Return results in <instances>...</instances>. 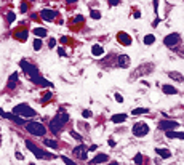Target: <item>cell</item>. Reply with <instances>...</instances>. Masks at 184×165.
Segmentation results:
<instances>
[{"label": "cell", "mask_w": 184, "mask_h": 165, "mask_svg": "<svg viewBox=\"0 0 184 165\" xmlns=\"http://www.w3.org/2000/svg\"><path fill=\"white\" fill-rule=\"evenodd\" d=\"M19 66H21V69H23V71L26 72L27 75H29L30 80H32L35 85H40V87H53V83L50 82V80L43 79V77H42V74H40V71L35 68L34 64H30L29 61L21 60V61H19Z\"/></svg>", "instance_id": "6da1fadb"}, {"label": "cell", "mask_w": 184, "mask_h": 165, "mask_svg": "<svg viewBox=\"0 0 184 165\" xmlns=\"http://www.w3.org/2000/svg\"><path fill=\"white\" fill-rule=\"evenodd\" d=\"M67 120H69V116L66 112H63V109H59V112L50 120V130L53 133H59L64 128V125L67 124Z\"/></svg>", "instance_id": "7a4b0ae2"}, {"label": "cell", "mask_w": 184, "mask_h": 165, "mask_svg": "<svg viewBox=\"0 0 184 165\" xmlns=\"http://www.w3.org/2000/svg\"><path fill=\"white\" fill-rule=\"evenodd\" d=\"M11 112L13 114H16V116H19V117H35L37 116V111L35 109H32L29 104H26V103H21V104H18V106H15V108L11 109Z\"/></svg>", "instance_id": "3957f363"}, {"label": "cell", "mask_w": 184, "mask_h": 165, "mask_svg": "<svg viewBox=\"0 0 184 165\" xmlns=\"http://www.w3.org/2000/svg\"><path fill=\"white\" fill-rule=\"evenodd\" d=\"M26 146H27V149H29L30 152H32L35 157L38 159V160H42V159H55V156H53L51 152H47V151H43V149H40V147H37L34 143L29 141V139H26Z\"/></svg>", "instance_id": "277c9868"}, {"label": "cell", "mask_w": 184, "mask_h": 165, "mask_svg": "<svg viewBox=\"0 0 184 165\" xmlns=\"http://www.w3.org/2000/svg\"><path fill=\"white\" fill-rule=\"evenodd\" d=\"M26 130L34 136H43L47 133L45 125L40 124V122H29V124L26 125Z\"/></svg>", "instance_id": "5b68a950"}, {"label": "cell", "mask_w": 184, "mask_h": 165, "mask_svg": "<svg viewBox=\"0 0 184 165\" xmlns=\"http://www.w3.org/2000/svg\"><path fill=\"white\" fill-rule=\"evenodd\" d=\"M131 131L136 138H144L146 135H149V125H147L146 122H136V124L133 125Z\"/></svg>", "instance_id": "8992f818"}, {"label": "cell", "mask_w": 184, "mask_h": 165, "mask_svg": "<svg viewBox=\"0 0 184 165\" xmlns=\"http://www.w3.org/2000/svg\"><path fill=\"white\" fill-rule=\"evenodd\" d=\"M179 43H181V35L178 32H171L163 39V45L168 47V48H176Z\"/></svg>", "instance_id": "52a82bcc"}, {"label": "cell", "mask_w": 184, "mask_h": 165, "mask_svg": "<svg viewBox=\"0 0 184 165\" xmlns=\"http://www.w3.org/2000/svg\"><path fill=\"white\" fill-rule=\"evenodd\" d=\"M74 156L77 159H80V160H86V157H88V146L79 144V146L74 149Z\"/></svg>", "instance_id": "ba28073f"}, {"label": "cell", "mask_w": 184, "mask_h": 165, "mask_svg": "<svg viewBox=\"0 0 184 165\" xmlns=\"http://www.w3.org/2000/svg\"><path fill=\"white\" fill-rule=\"evenodd\" d=\"M56 16H58V13L55 11V10H50V8H45V10H42L40 11V18L43 19V21H48V23L55 21Z\"/></svg>", "instance_id": "9c48e42d"}, {"label": "cell", "mask_w": 184, "mask_h": 165, "mask_svg": "<svg viewBox=\"0 0 184 165\" xmlns=\"http://www.w3.org/2000/svg\"><path fill=\"white\" fill-rule=\"evenodd\" d=\"M178 122H175V120H162L160 124H158V127L162 128V130L165 131H170V130H175V128H178Z\"/></svg>", "instance_id": "30bf717a"}, {"label": "cell", "mask_w": 184, "mask_h": 165, "mask_svg": "<svg viewBox=\"0 0 184 165\" xmlns=\"http://www.w3.org/2000/svg\"><path fill=\"white\" fill-rule=\"evenodd\" d=\"M130 64H131V60H130L128 55H120V56L117 58V66L119 68H128Z\"/></svg>", "instance_id": "8fae6325"}, {"label": "cell", "mask_w": 184, "mask_h": 165, "mask_svg": "<svg viewBox=\"0 0 184 165\" xmlns=\"http://www.w3.org/2000/svg\"><path fill=\"white\" fill-rule=\"evenodd\" d=\"M3 117L5 119H8V120H11V122H15L16 125H24L26 122H24V119L23 117H19V116H16V114H3Z\"/></svg>", "instance_id": "7c38bea8"}, {"label": "cell", "mask_w": 184, "mask_h": 165, "mask_svg": "<svg viewBox=\"0 0 184 165\" xmlns=\"http://www.w3.org/2000/svg\"><path fill=\"white\" fill-rule=\"evenodd\" d=\"M107 160H109V156H107V154H96V156H94V159L91 160V164H94V165L106 164Z\"/></svg>", "instance_id": "4fadbf2b"}, {"label": "cell", "mask_w": 184, "mask_h": 165, "mask_svg": "<svg viewBox=\"0 0 184 165\" xmlns=\"http://www.w3.org/2000/svg\"><path fill=\"white\" fill-rule=\"evenodd\" d=\"M119 42H120L122 45H125V47H128V45H131V37H130V35L128 34H125V32H120V34H119Z\"/></svg>", "instance_id": "5bb4252c"}, {"label": "cell", "mask_w": 184, "mask_h": 165, "mask_svg": "<svg viewBox=\"0 0 184 165\" xmlns=\"http://www.w3.org/2000/svg\"><path fill=\"white\" fill-rule=\"evenodd\" d=\"M91 53H93V56H102V55H104V48H102V45L94 43V45L91 47Z\"/></svg>", "instance_id": "9a60e30c"}, {"label": "cell", "mask_w": 184, "mask_h": 165, "mask_svg": "<svg viewBox=\"0 0 184 165\" xmlns=\"http://www.w3.org/2000/svg\"><path fill=\"white\" fill-rule=\"evenodd\" d=\"M168 77L171 80H175V82H184V77L181 72H175V71H170L168 72Z\"/></svg>", "instance_id": "2e32d148"}, {"label": "cell", "mask_w": 184, "mask_h": 165, "mask_svg": "<svg viewBox=\"0 0 184 165\" xmlns=\"http://www.w3.org/2000/svg\"><path fill=\"white\" fill-rule=\"evenodd\" d=\"M155 152H157L162 159H165V160L171 157V152H170L168 149H163V147H155Z\"/></svg>", "instance_id": "e0dca14e"}, {"label": "cell", "mask_w": 184, "mask_h": 165, "mask_svg": "<svg viewBox=\"0 0 184 165\" xmlns=\"http://www.w3.org/2000/svg\"><path fill=\"white\" fill-rule=\"evenodd\" d=\"M162 91L166 93V95H178V93H179V90L175 88L173 85H163V87H162Z\"/></svg>", "instance_id": "ac0fdd59"}, {"label": "cell", "mask_w": 184, "mask_h": 165, "mask_svg": "<svg viewBox=\"0 0 184 165\" xmlns=\"http://www.w3.org/2000/svg\"><path fill=\"white\" fill-rule=\"evenodd\" d=\"M27 35L29 34H27V30H24V29H18L15 32V37L18 39V40H23V42L27 40Z\"/></svg>", "instance_id": "d6986e66"}, {"label": "cell", "mask_w": 184, "mask_h": 165, "mask_svg": "<svg viewBox=\"0 0 184 165\" xmlns=\"http://www.w3.org/2000/svg\"><path fill=\"white\" fill-rule=\"evenodd\" d=\"M125 120H127V114H115L111 117V122H114V124H122Z\"/></svg>", "instance_id": "ffe728a7"}, {"label": "cell", "mask_w": 184, "mask_h": 165, "mask_svg": "<svg viewBox=\"0 0 184 165\" xmlns=\"http://www.w3.org/2000/svg\"><path fill=\"white\" fill-rule=\"evenodd\" d=\"M16 83H18V72H13L11 75H10V79H8V88H15Z\"/></svg>", "instance_id": "44dd1931"}, {"label": "cell", "mask_w": 184, "mask_h": 165, "mask_svg": "<svg viewBox=\"0 0 184 165\" xmlns=\"http://www.w3.org/2000/svg\"><path fill=\"white\" fill-rule=\"evenodd\" d=\"M166 136H168V138H179V139H184V131L170 130V131H166Z\"/></svg>", "instance_id": "7402d4cb"}, {"label": "cell", "mask_w": 184, "mask_h": 165, "mask_svg": "<svg viewBox=\"0 0 184 165\" xmlns=\"http://www.w3.org/2000/svg\"><path fill=\"white\" fill-rule=\"evenodd\" d=\"M32 32H34V34L37 35V37H47V35H48V30L43 29V27H35V29L32 30Z\"/></svg>", "instance_id": "603a6c76"}, {"label": "cell", "mask_w": 184, "mask_h": 165, "mask_svg": "<svg viewBox=\"0 0 184 165\" xmlns=\"http://www.w3.org/2000/svg\"><path fill=\"white\" fill-rule=\"evenodd\" d=\"M155 43V35L154 34H147L146 37H144V45H154Z\"/></svg>", "instance_id": "cb8c5ba5"}, {"label": "cell", "mask_w": 184, "mask_h": 165, "mask_svg": "<svg viewBox=\"0 0 184 165\" xmlns=\"http://www.w3.org/2000/svg\"><path fill=\"white\" fill-rule=\"evenodd\" d=\"M43 144L47 147H51V149H58V141H55V139H45Z\"/></svg>", "instance_id": "d4e9b609"}, {"label": "cell", "mask_w": 184, "mask_h": 165, "mask_svg": "<svg viewBox=\"0 0 184 165\" xmlns=\"http://www.w3.org/2000/svg\"><path fill=\"white\" fill-rule=\"evenodd\" d=\"M149 109L147 108H138V109H133L131 111V116H139V114H147Z\"/></svg>", "instance_id": "484cf974"}, {"label": "cell", "mask_w": 184, "mask_h": 165, "mask_svg": "<svg viewBox=\"0 0 184 165\" xmlns=\"http://www.w3.org/2000/svg\"><path fill=\"white\" fill-rule=\"evenodd\" d=\"M90 18L91 19H101V11H98V10H90Z\"/></svg>", "instance_id": "4316f807"}, {"label": "cell", "mask_w": 184, "mask_h": 165, "mask_svg": "<svg viewBox=\"0 0 184 165\" xmlns=\"http://www.w3.org/2000/svg\"><path fill=\"white\" fill-rule=\"evenodd\" d=\"M15 19H16V16H15V13H13V11H10V13L7 15V23H8V24H11Z\"/></svg>", "instance_id": "83f0119b"}, {"label": "cell", "mask_w": 184, "mask_h": 165, "mask_svg": "<svg viewBox=\"0 0 184 165\" xmlns=\"http://www.w3.org/2000/svg\"><path fill=\"white\" fill-rule=\"evenodd\" d=\"M42 45H43V43H42L40 39H35V40H34V50H40Z\"/></svg>", "instance_id": "f1b7e54d"}, {"label": "cell", "mask_w": 184, "mask_h": 165, "mask_svg": "<svg viewBox=\"0 0 184 165\" xmlns=\"http://www.w3.org/2000/svg\"><path fill=\"white\" fill-rule=\"evenodd\" d=\"M133 160H135V164H136V165L143 164V156H141V154H136V156H135V159H133Z\"/></svg>", "instance_id": "f546056e"}, {"label": "cell", "mask_w": 184, "mask_h": 165, "mask_svg": "<svg viewBox=\"0 0 184 165\" xmlns=\"http://www.w3.org/2000/svg\"><path fill=\"white\" fill-rule=\"evenodd\" d=\"M82 116L85 117V119H90L93 114H91V111H88V109H83V111H82Z\"/></svg>", "instance_id": "4dcf8cb0"}, {"label": "cell", "mask_w": 184, "mask_h": 165, "mask_svg": "<svg viewBox=\"0 0 184 165\" xmlns=\"http://www.w3.org/2000/svg\"><path fill=\"white\" fill-rule=\"evenodd\" d=\"M71 135H72V138H74V139H77V141H82V136H80L79 133H77V131L72 130V131H71Z\"/></svg>", "instance_id": "1f68e13d"}, {"label": "cell", "mask_w": 184, "mask_h": 165, "mask_svg": "<svg viewBox=\"0 0 184 165\" xmlns=\"http://www.w3.org/2000/svg\"><path fill=\"white\" fill-rule=\"evenodd\" d=\"M61 159H63V160H64V164H66V165H77V164H74V162H72L71 159L64 157V156H63V157H61Z\"/></svg>", "instance_id": "d6a6232c"}, {"label": "cell", "mask_w": 184, "mask_h": 165, "mask_svg": "<svg viewBox=\"0 0 184 165\" xmlns=\"http://www.w3.org/2000/svg\"><path fill=\"white\" fill-rule=\"evenodd\" d=\"M48 99H51V93H45V95H43V99H42V103L45 104V103L48 101Z\"/></svg>", "instance_id": "836d02e7"}, {"label": "cell", "mask_w": 184, "mask_h": 165, "mask_svg": "<svg viewBox=\"0 0 184 165\" xmlns=\"http://www.w3.org/2000/svg\"><path fill=\"white\" fill-rule=\"evenodd\" d=\"M107 2H109V7H115L120 3V0H107Z\"/></svg>", "instance_id": "e575fe53"}, {"label": "cell", "mask_w": 184, "mask_h": 165, "mask_svg": "<svg viewBox=\"0 0 184 165\" xmlns=\"http://www.w3.org/2000/svg\"><path fill=\"white\" fill-rule=\"evenodd\" d=\"M48 47H50V48H55V47H56V40H55V39H50Z\"/></svg>", "instance_id": "d590c367"}, {"label": "cell", "mask_w": 184, "mask_h": 165, "mask_svg": "<svg viewBox=\"0 0 184 165\" xmlns=\"http://www.w3.org/2000/svg\"><path fill=\"white\" fill-rule=\"evenodd\" d=\"M58 55H59V56H66V50H64V48H58Z\"/></svg>", "instance_id": "8d00e7d4"}, {"label": "cell", "mask_w": 184, "mask_h": 165, "mask_svg": "<svg viewBox=\"0 0 184 165\" xmlns=\"http://www.w3.org/2000/svg\"><path fill=\"white\" fill-rule=\"evenodd\" d=\"M115 99L119 103H123V98H122V95H119V93H115Z\"/></svg>", "instance_id": "74e56055"}, {"label": "cell", "mask_w": 184, "mask_h": 165, "mask_svg": "<svg viewBox=\"0 0 184 165\" xmlns=\"http://www.w3.org/2000/svg\"><path fill=\"white\" fill-rule=\"evenodd\" d=\"M21 11H27V3H26V2L21 3Z\"/></svg>", "instance_id": "f35d334b"}, {"label": "cell", "mask_w": 184, "mask_h": 165, "mask_svg": "<svg viewBox=\"0 0 184 165\" xmlns=\"http://www.w3.org/2000/svg\"><path fill=\"white\" fill-rule=\"evenodd\" d=\"M98 149V146L96 144H91V146H88V151H96Z\"/></svg>", "instance_id": "ab89813d"}, {"label": "cell", "mask_w": 184, "mask_h": 165, "mask_svg": "<svg viewBox=\"0 0 184 165\" xmlns=\"http://www.w3.org/2000/svg\"><path fill=\"white\" fill-rule=\"evenodd\" d=\"M75 21H79V23H82V21H83V16H82V15L75 16Z\"/></svg>", "instance_id": "60d3db41"}, {"label": "cell", "mask_w": 184, "mask_h": 165, "mask_svg": "<svg viewBox=\"0 0 184 165\" xmlns=\"http://www.w3.org/2000/svg\"><path fill=\"white\" fill-rule=\"evenodd\" d=\"M16 157H18L19 160H23V159H24V157H23V154H21V152H16Z\"/></svg>", "instance_id": "b9f144b4"}, {"label": "cell", "mask_w": 184, "mask_h": 165, "mask_svg": "<svg viewBox=\"0 0 184 165\" xmlns=\"http://www.w3.org/2000/svg\"><path fill=\"white\" fill-rule=\"evenodd\" d=\"M75 2H77V0H66V3H69V5H71V3H75Z\"/></svg>", "instance_id": "7bdbcfd3"}, {"label": "cell", "mask_w": 184, "mask_h": 165, "mask_svg": "<svg viewBox=\"0 0 184 165\" xmlns=\"http://www.w3.org/2000/svg\"><path fill=\"white\" fill-rule=\"evenodd\" d=\"M109 165H119V164H117V162H111Z\"/></svg>", "instance_id": "ee69618b"}, {"label": "cell", "mask_w": 184, "mask_h": 165, "mask_svg": "<svg viewBox=\"0 0 184 165\" xmlns=\"http://www.w3.org/2000/svg\"><path fill=\"white\" fill-rule=\"evenodd\" d=\"M0 146H2V139H0Z\"/></svg>", "instance_id": "f6af8a7d"}, {"label": "cell", "mask_w": 184, "mask_h": 165, "mask_svg": "<svg viewBox=\"0 0 184 165\" xmlns=\"http://www.w3.org/2000/svg\"><path fill=\"white\" fill-rule=\"evenodd\" d=\"M30 2H32V0H30Z\"/></svg>", "instance_id": "bcb514c9"}]
</instances>
